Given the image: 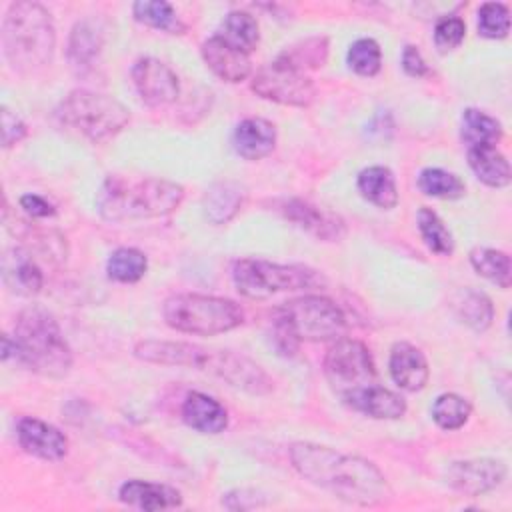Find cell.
I'll return each instance as SVG.
<instances>
[{
	"mask_svg": "<svg viewBox=\"0 0 512 512\" xmlns=\"http://www.w3.org/2000/svg\"><path fill=\"white\" fill-rule=\"evenodd\" d=\"M356 184L362 198L382 210H390L398 204L396 178L386 166H368L360 170Z\"/></svg>",
	"mask_w": 512,
	"mask_h": 512,
	"instance_id": "27",
	"label": "cell"
},
{
	"mask_svg": "<svg viewBox=\"0 0 512 512\" xmlns=\"http://www.w3.org/2000/svg\"><path fill=\"white\" fill-rule=\"evenodd\" d=\"M470 264L472 268L492 284L500 288H508L512 282V266H510V256L502 250L486 248V246H476L470 250Z\"/></svg>",
	"mask_w": 512,
	"mask_h": 512,
	"instance_id": "30",
	"label": "cell"
},
{
	"mask_svg": "<svg viewBox=\"0 0 512 512\" xmlns=\"http://www.w3.org/2000/svg\"><path fill=\"white\" fill-rule=\"evenodd\" d=\"M388 370L394 384L406 392H418L426 386L430 368L420 348L410 342H396L390 350Z\"/></svg>",
	"mask_w": 512,
	"mask_h": 512,
	"instance_id": "20",
	"label": "cell"
},
{
	"mask_svg": "<svg viewBox=\"0 0 512 512\" xmlns=\"http://www.w3.org/2000/svg\"><path fill=\"white\" fill-rule=\"evenodd\" d=\"M460 134L468 146H496V142L502 138V124L478 108H466L460 118Z\"/></svg>",
	"mask_w": 512,
	"mask_h": 512,
	"instance_id": "33",
	"label": "cell"
},
{
	"mask_svg": "<svg viewBox=\"0 0 512 512\" xmlns=\"http://www.w3.org/2000/svg\"><path fill=\"white\" fill-rule=\"evenodd\" d=\"M236 290L250 300H266L280 292L308 290L324 284V278L300 264H278L262 258H240L232 266Z\"/></svg>",
	"mask_w": 512,
	"mask_h": 512,
	"instance_id": "7",
	"label": "cell"
},
{
	"mask_svg": "<svg viewBox=\"0 0 512 512\" xmlns=\"http://www.w3.org/2000/svg\"><path fill=\"white\" fill-rule=\"evenodd\" d=\"M2 220H4V226L10 230V234L16 238H22L28 246H32V250L44 254L50 260H58V262L66 260L68 250H66V240L62 234H58L54 230L38 228V226H34V222L22 220L16 214L10 216V210L6 204L2 210Z\"/></svg>",
	"mask_w": 512,
	"mask_h": 512,
	"instance_id": "25",
	"label": "cell"
},
{
	"mask_svg": "<svg viewBox=\"0 0 512 512\" xmlns=\"http://www.w3.org/2000/svg\"><path fill=\"white\" fill-rule=\"evenodd\" d=\"M118 498L122 504L138 510H170L182 506V494L174 486L146 482V480H128L120 486Z\"/></svg>",
	"mask_w": 512,
	"mask_h": 512,
	"instance_id": "22",
	"label": "cell"
},
{
	"mask_svg": "<svg viewBox=\"0 0 512 512\" xmlns=\"http://www.w3.org/2000/svg\"><path fill=\"white\" fill-rule=\"evenodd\" d=\"M342 400L352 410L362 412L376 420H396L406 414L404 398L384 386H378V384L358 388V390L346 394Z\"/></svg>",
	"mask_w": 512,
	"mask_h": 512,
	"instance_id": "21",
	"label": "cell"
},
{
	"mask_svg": "<svg viewBox=\"0 0 512 512\" xmlns=\"http://www.w3.org/2000/svg\"><path fill=\"white\" fill-rule=\"evenodd\" d=\"M278 210L286 220H290L300 230L308 232L310 236L324 240V242H338L346 234L344 220L328 210H322L306 200L290 198L280 202Z\"/></svg>",
	"mask_w": 512,
	"mask_h": 512,
	"instance_id": "14",
	"label": "cell"
},
{
	"mask_svg": "<svg viewBox=\"0 0 512 512\" xmlns=\"http://www.w3.org/2000/svg\"><path fill=\"white\" fill-rule=\"evenodd\" d=\"M328 38L326 36H310L304 38L292 46H286L276 58L286 62L288 66L296 68V70H312V68H320L326 64L328 60Z\"/></svg>",
	"mask_w": 512,
	"mask_h": 512,
	"instance_id": "29",
	"label": "cell"
},
{
	"mask_svg": "<svg viewBox=\"0 0 512 512\" xmlns=\"http://www.w3.org/2000/svg\"><path fill=\"white\" fill-rule=\"evenodd\" d=\"M324 376L330 388L344 398L358 388L376 384V364L364 342L338 338L324 356Z\"/></svg>",
	"mask_w": 512,
	"mask_h": 512,
	"instance_id": "9",
	"label": "cell"
},
{
	"mask_svg": "<svg viewBox=\"0 0 512 512\" xmlns=\"http://www.w3.org/2000/svg\"><path fill=\"white\" fill-rule=\"evenodd\" d=\"M348 66L360 76H376L382 68L380 44L372 38H358L346 54Z\"/></svg>",
	"mask_w": 512,
	"mask_h": 512,
	"instance_id": "39",
	"label": "cell"
},
{
	"mask_svg": "<svg viewBox=\"0 0 512 512\" xmlns=\"http://www.w3.org/2000/svg\"><path fill=\"white\" fill-rule=\"evenodd\" d=\"M148 268V260L144 256V252H140L138 248H130V246H122L116 248L106 262V274L110 280L114 282H122V284H134L138 282Z\"/></svg>",
	"mask_w": 512,
	"mask_h": 512,
	"instance_id": "35",
	"label": "cell"
},
{
	"mask_svg": "<svg viewBox=\"0 0 512 512\" xmlns=\"http://www.w3.org/2000/svg\"><path fill=\"white\" fill-rule=\"evenodd\" d=\"M510 30V10L502 2H484L478 8V34L490 40L506 38Z\"/></svg>",
	"mask_w": 512,
	"mask_h": 512,
	"instance_id": "40",
	"label": "cell"
},
{
	"mask_svg": "<svg viewBox=\"0 0 512 512\" xmlns=\"http://www.w3.org/2000/svg\"><path fill=\"white\" fill-rule=\"evenodd\" d=\"M430 412H432V420L442 430H458L468 422L472 414V406L464 396L446 392L434 400Z\"/></svg>",
	"mask_w": 512,
	"mask_h": 512,
	"instance_id": "38",
	"label": "cell"
},
{
	"mask_svg": "<svg viewBox=\"0 0 512 512\" xmlns=\"http://www.w3.org/2000/svg\"><path fill=\"white\" fill-rule=\"evenodd\" d=\"M16 364L48 376L62 378L72 368V350L50 310L32 304L18 312L14 324Z\"/></svg>",
	"mask_w": 512,
	"mask_h": 512,
	"instance_id": "4",
	"label": "cell"
},
{
	"mask_svg": "<svg viewBox=\"0 0 512 512\" xmlns=\"http://www.w3.org/2000/svg\"><path fill=\"white\" fill-rule=\"evenodd\" d=\"M466 36V24L456 14H444L436 20L434 26V46L440 54H448L456 50Z\"/></svg>",
	"mask_w": 512,
	"mask_h": 512,
	"instance_id": "41",
	"label": "cell"
},
{
	"mask_svg": "<svg viewBox=\"0 0 512 512\" xmlns=\"http://www.w3.org/2000/svg\"><path fill=\"white\" fill-rule=\"evenodd\" d=\"M418 188L426 196L440 200H456L466 192V186L460 180V176L444 168H424L418 176Z\"/></svg>",
	"mask_w": 512,
	"mask_h": 512,
	"instance_id": "37",
	"label": "cell"
},
{
	"mask_svg": "<svg viewBox=\"0 0 512 512\" xmlns=\"http://www.w3.org/2000/svg\"><path fill=\"white\" fill-rule=\"evenodd\" d=\"M454 308L460 320L476 332H484L494 320L492 300L484 292H478L472 288H466L456 296Z\"/></svg>",
	"mask_w": 512,
	"mask_h": 512,
	"instance_id": "34",
	"label": "cell"
},
{
	"mask_svg": "<svg viewBox=\"0 0 512 512\" xmlns=\"http://www.w3.org/2000/svg\"><path fill=\"white\" fill-rule=\"evenodd\" d=\"M204 372L254 396L268 394L274 386L270 376L256 362L234 350L212 348L210 362Z\"/></svg>",
	"mask_w": 512,
	"mask_h": 512,
	"instance_id": "11",
	"label": "cell"
},
{
	"mask_svg": "<svg viewBox=\"0 0 512 512\" xmlns=\"http://www.w3.org/2000/svg\"><path fill=\"white\" fill-rule=\"evenodd\" d=\"M56 116L66 128L94 144L112 140L130 122V110L120 100L86 88L72 90L60 102Z\"/></svg>",
	"mask_w": 512,
	"mask_h": 512,
	"instance_id": "5",
	"label": "cell"
},
{
	"mask_svg": "<svg viewBox=\"0 0 512 512\" xmlns=\"http://www.w3.org/2000/svg\"><path fill=\"white\" fill-rule=\"evenodd\" d=\"M2 48L16 72H34L48 66L56 48L50 12L38 2H12L2 22Z\"/></svg>",
	"mask_w": 512,
	"mask_h": 512,
	"instance_id": "3",
	"label": "cell"
},
{
	"mask_svg": "<svg viewBox=\"0 0 512 512\" xmlns=\"http://www.w3.org/2000/svg\"><path fill=\"white\" fill-rule=\"evenodd\" d=\"M0 118H2V146L12 148L28 134V128L24 120L16 112H12L8 106H2Z\"/></svg>",
	"mask_w": 512,
	"mask_h": 512,
	"instance_id": "43",
	"label": "cell"
},
{
	"mask_svg": "<svg viewBox=\"0 0 512 512\" xmlns=\"http://www.w3.org/2000/svg\"><path fill=\"white\" fill-rule=\"evenodd\" d=\"M162 316L172 330L194 336H216L244 322L238 302L206 294H174L166 298Z\"/></svg>",
	"mask_w": 512,
	"mask_h": 512,
	"instance_id": "6",
	"label": "cell"
},
{
	"mask_svg": "<svg viewBox=\"0 0 512 512\" xmlns=\"http://www.w3.org/2000/svg\"><path fill=\"white\" fill-rule=\"evenodd\" d=\"M4 286L18 296H36L44 286V274L32 252L22 246L6 248L2 254Z\"/></svg>",
	"mask_w": 512,
	"mask_h": 512,
	"instance_id": "17",
	"label": "cell"
},
{
	"mask_svg": "<svg viewBox=\"0 0 512 512\" xmlns=\"http://www.w3.org/2000/svg\"><path fill=\"white\" fill-rule=\"evenodd\" d=\"M182 200L184 188L178 182L110 174L96 194V208L108 222H134L166 216L174 212Z\"/></svg>",
	"mask_w": 512,
	"mask_h": 512,
	"instance_id": "2",
	"label": "cell"
},
{
	"mask_svg": "<svg viewBox=\"0 0 512 512\" xmlns=\"http://www.w3.org/2000/svg\"><path fill=\"white\" fill-rule=\"evenodd\" d=\"M416 222H418L420 236L430 252L438 256H450L454 252L452 232L446 228V224L434 210L420 208L416 214Z\"/></svg>",
	"mask_w": 512,
	"mask_h": 512,
	"instance_id": "36",
	"label": "cell"
},
{
	"mask_svg": "<svg viewBox=\"0 0 512 512\" xmlns=\"http://www.w3.org/2000/svg\"><path fill=\"white\" fill-rule=\"evenodd\" d=\"M250 88L264 100L296 108L310 106L316 96L314 82L308 78V74L288 66L278 58L262 66L252 76Z\"/></svg>",
	"mask_w": 512,
	"mask_h": 512,
	"instance_id": "10",
	"label": "cell"
},
{
	"mask_svg": "<svg viewBox=\"0 0 512 512\" xmlns=\"http://www.w3.org/2000/svg\"><path fill=\"white\" fill-rule=\"evenodd\" d=\"M16 438L24 452L48 462H58L68 454L66 434L34 416H22L16 422Z\"/></svg>",
	"mask_w": 512,
	"mask_h": 512,
	"instance_id": "16",
	"label": "cell"
},
{
	"mask_svg": "<svg viewBox=\"0 0 512 512\" xmlns=\"http://www.w3.org/2000/svg\"><path fill=\"white\" fill-rule=\"evenodd\" d=\"M132 82L140 100L148 106L172 104L180 94L176 72L154 56H144L134 62Z\"/></svg>",
	"mask_w": 512,
	"mask_h": 512,
	"instance_id": "12",
	"label": "cell"
},
{
	"mask_svg": "<svg viewBox=\"0 0 512 512\" xmlns=\"http://www.w3.org/2000/svg\"><path fill=\"white\" fill-rule=\"evenodd\" d=\"M294 470L334 498L356 506H374L390 498L384 474L366 458L342 454L314 442H294L288 448Z\"/></svg>",
	"mask_w": 512,
	"mask_h": 512,
	"instance_id": "1",
	"label": "cell"
},
{
	"mask_svg": "<svg viewBox=\"0 0 512 512\" xmlns=\"http://www.w3.org/2000/svg\"><path fill=\"white\" fill-rule=\"evenodd\" d=\"M132 14L138 22L168 34H184L186 30L174 6L164 0H138L132 4Z\"/></svg>",
	"mask_w": 512,
	"mask_h": 512,
	"instance_id": "31",
	"label": "cell"
},
{
	"mask_svg": "<svg viewBox=\"0 0 512 512\" xmlns=\"http://www.w3.org/2000/svg\"><path fill=\"white\" fill-rule=\"evenodd\" d=\"M468 166L486 186L504 188L510 184V164L494 144L468 146Z\"/></svg>",
	"mask_w": 512,
	"mask_h": 512,
	"instance_id": "26",
	"label": "cell"
},
{
	"mask_svg": "<svg viewBox=\"0 0 512 512\" xmlns=\"http://www.w3.org/2000/svg\"><path fill=\"white\" fill-rule=\"evenodd\" d=\"M200 54H202V60L206 62V66L224 82H230V84L242 82L252 72L248 54L234 48L218 34L202 42Z\"/></svg>",
	"mask_w": 512,
	"mask_h": 512,
	"instance_id": "18",
	"label": "cell"
},
{
	"mask_svg": "<svg viewBox=\"0 0 512 512\" xmlns=\"http://www.w3.org/2000/svg\"><path fill=\"white\" fill-rule=\"evenodd\" d=\"M298 340H338L346 332L344 312L326 296L306 294L274 308Z\"/></svg>",
	"mask_w": 512,
	"mask_h": 512,
	"instance_id": "8",
	"label": "cell"
},
{
	"mask_svg": "<svg viewBox=\"0 0 512 512\" xmlns=\"http://www.w3.org/2000/svg\"><path fill=\"white\" fill-rule=\"evenodd\" d=\"M218 36L224 38L234 48L242 50L244 54H250L258 46V42H260L258 22H256V18L252 14H248L244 10H232L224 18L222 32Z\"/></svg>",
	"mask_w": 512,
	"mask_h": 512,
	"instance_id": "32",
	"label": "cell"
},
{
	"mask_svg": "<svg viewBox=\"0 0 512 512\" xmlns=\"http://www.w3.org/2000/svg\"><path fill=\"white\" fill-rule=\"evenodd\" d=\"M244 202V192L234 182H216L212 184L202 200L204 214L214 224H224L236 216Z\"/></svg>",
	"mask_w": 512,
	"mask_h": 512,
	"instance_id": "28",
	"label": "cell"
},
{
	"mask_svg": "<svg viewBox=\"0 0 512 512\" xmlns=\"http://www.w3.org/2000/svg\"><path fill=\"white\" fill-rule=\"evenodd\" d=\"M402 68H404V72L408 76H414V78H422V76H426L430 72L424 56L412 44H406L404 50H402Z\"/></svg>",
	"mask_w": 512,
	"mask_h": 512,
	"instance_id": "44",
	"label": "cell"
},
{
	"mask_svg": "<svg viewBox=\"0 0 512 512\" xmlns=\"http://www.w3.org/2000/svg\"><path fill=\"white\" fill-rule=\"evenodd\" d=\"M232 146L238 156L246 160H260L276 146V126L266 118H244L232 132Z\"/></svg>",
	"mask_w": 512,
	"mask_h": 512,
	"instance_id": "23",
	"label": "cell"
},
{
	"mask_svg": "<svg viewBox=\"0 0 512 512\" xmlns=\"http://www.w3.org/2000/svg\"><path fill=\"white\" fill-rule=\"evenodd\" d=\"M506 474V464L494 458L460 460L446 470L448 484L466 496H482L496 490L506 480Z\"/></svg>",
	"mask_w": 512,
	"mask_h": 512,
	"instance_id": "13",
	"label": "cell"
},
{
	"mask_svg": "<svg viewBox=\"0 0 512 512\" xmlns=\"http://www.w3.org/2000/svg\"><path fill=\"white\" fill-rule=\"evenodd\" d=\"M182 420L200 434H220L228 426V412L216 398L194 390L182 402Z\"/></svg>",
	"mask_w": 512,
	"mask_h": 512,
	"instance_id": "24",
	"label": "cell"
},
{
	"mask_svg": "<svg viewBox=\"0 0 512 512\" xmlns=\"http://www.w3.org/2000/svg\"><path fill=\"white\" fill-rule=\"evenodd\" d=\"M270 338H272V346L280 356L290 358L298 352L300 340L294 336L290 326L282 320V316L276 310H272V318H270Z\"/></svg>",
	"mask_w": 512,
	"mask_h": 512,
	"instance_id": "42",
	"label": "cell"
},
{
	"mask_svg": "<svg viewBox=\"0 0 512 512\" xmlns=\"http://www.w3.org/2000/svg\"><path fill=\"white\" fill-rule=\"evenodd\" d=\"M104 46V28L96 18L78 20L68 38V62L76 74L94 70Z\"/></svg>",
	"mask_w": 512,
	"mask_h": 512,
	"instance_id": "19",
	"label": "cell"
},
{
	"mask_svg": "<svg viewBox=\"0 0 512 512\" xmlns=\"http://www.w3.org/2000/svg\"><path fill=\"white\" fill-rule=\"evenodd\" d=\"M134 356L148 364L194 368L202 372L208 362L210 348L180 340H142L134 346Z\"/></svg>",
	"mask_w": 512,
	"mask_h": 512,
	"instance_id": "15",
	"label": "cell"
},
{
	"mask_svg": "<svg viewBox=\"0 0 512 512\" xmlns=\"http://www.w3.org/2000/svg\"><path fill=\"white\" fill-rule=\"evenodd\" d=\"M20 208L32 218H50L56 214V208L38 194H24L20 196Z\"/></svg>",
	"mask_w": 512,
	"mask_h": 512,
	"instance_id": "45",
	"label": "cell"
}]
</instances>
